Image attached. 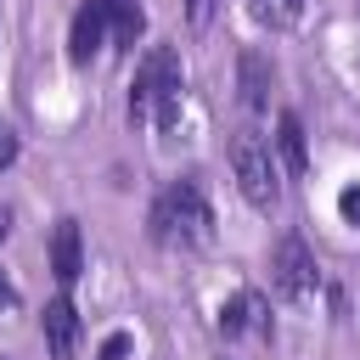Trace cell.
Listing matches in <instances>:
<instances>
[{
	"label": "cell",
	"mask_w": 360,
	"mask_h": 360,
	"mask_svg": "<svg viewBox=\"0 0 360 360\" xmlns=\"http://www.w3.org/2000/svg\"><path fill=\"white\" fill-rule=\"evenodd\" d=\"M6 231H11V208H0V236H6Z\"/></svg>",
	"instance_id": "obj_18"
},
{
	"label": "cell",
	"mask_w": 360,
	"mask_h": 360,
	"mask_svg": "<svg viewBox=\"0 0 360 360\" xmlns=\"http://www.w3.org/2000/svg\"><path fill=\"white\" fill-rule=\"evenodd\" d=\"M11 304H17V287H11V281H6V270H0V309H11Z\"/></svg>",
	"instance_id": "obj_17"
},
{
	"label": "cell",
	"mask_w": 360,
	"mask_h": 360,
	"mask_svg": "<svg viewBox=\"0 0 360 360\" xmlns=\"http://www.w3.org/2000/svg\"><path fill=\"white\" fill-rule=\"evenodd\" d=\"M11 158H17V129H11V124H0V169H6Z\"/></svg>",
	"instance_id": "obj_16"
},
{
	"label": "cell",
	"mask_w": 360,
	"mask_h": 360,
	"mask_svg": "<svg viewBox=\"0 0 360 360\" xmlns=\"http://www.w3.org/2000/svg\"><path fill=\"white\" fill-rule=\"evenodd\" d=\"M338 214H343V225L360 231V186H343V191H338Z\"/></svg>",
	"instance_id": "obj_13"
},
{
	"label": "cell",
	"mask_w": 360,
	"mask_h": 360,
	"mask_svg": "<svg viewBox=\"0 0 360 360\" xmlns=\"http://www.w3.org/2000/svg\"><path fill=\"white\" fill-rule=\"evenodd\" d=\"M124 354H129V338H124V332H112V338L101 343V360H124Z\"/></svg>",
	"instance_id": "obj_15"
},
{
	"label": "cell",
	"mask_w": 360,
	"mask_h": 360,
	"mask_svg": "<svg viewBox=\"0 0 360 360\" xmlns=\"http://www.w3.org/2000/svg\"><path fill=\"white\" fill-rule=\"evenodd\" d=\"M276 146H281V163H287V174H304V169H309V152H304V124H298V112H281V118H276Z\"/></svg>",
	"instance_id": "obj_11"
},
{
	"label": "cell",
	"mask_w": 360,
	"mask_h": 360,
	"mask_svg": "<svg viewBox=\"0 0 360 360\" xmlns=\"http://www.w3.org/2000/svg\"><path fill=\"white\" fill-rule=\"evenodd\" d=\"M298 11H304V0H259V6H253V17H259V22H276V28H292Z\"/></svg>",
	"instance_id": "obj_12"
},
{
	"label": "cell",
	"mask_w": 360,
	"mask_h": 360,
	"mask_svg": "<svg viewBox=\"0 0 360 360\" xmlns=\"http://www.w3.org/2000/svg\"><path fill=\"white\" fill-rule=\"evenodd\" d=\"M107 34L118 51H135V39L146 34V11L141 0H107Z\"/></svg>",
	"instance_id": "obj_9"
},
{
	"label": "cell",
	"mask_w": 360,
	"mask_h": 360,
	"mask_svg": "<svg viewBox=\"0 0 360 360\" xmlns=\"http://www.w3.org/2000/svg\"><path fill=\"white\" fill-rule=\"evenodd\" d=\"M79 270H84L79 219H56V231H51V276H56L62 287H73V281H79Z\"/></svg>",
	"instance_id": "obj_7"
},
{
	"label": "cell",
	"mask_w": 360,
	"mask_h": 360,
	"mask_svg": "<svg viewBox=\"0 0 360 360\" xmlns=\"http://www.w3.org/2000/svg\"><path fill=\"white\" fill-rule=\"evenodd\" d=\"M270 315H264V298L259 292H236L231 304H219V338H242V332H264Z\"/></svg>",
	"instance_id": "obj_8"
},
{
	"label": "cell",
	"mask_w": 360,
	"mask_h": 360,
	"mask_svg": "<svg viewBox=\"0 0 360 360\" xmlns=\"http://www.w3.org/2000/svg\"><path fill=\"white\" fill-rule=\"evenodd\" d=\"M112 34H107V0H84L79 11H73V28H68V56L79 62V68H90V56L107 45Z\"/></svg>",
	"instance_id": "obj_5"
},
{
	"label": "cell",
	"mask_w": 360,
	"mask_h": 360,
	"mask_svg": "<svg viewBox=\"0 0 360 360\" xmlns=\"http://www.w3.org/2000/svg\"><path fill=\"white\" fill-rule=\"evenodd\" d=\"M39 326H45V349H51V360H73V354H79V309H73L68 298H51Z\"/></svg>",
	"instance_id": "obj_6"
},
{
	"label": "cell",
	"mask_w": 360,
	"mask_h": 360,
	"mask_svg": "<svg viewBox=\"0 0 360 360\" xmlns=\"http://www.w3.org/2000/svg\"><path fill=\"white\" fill-rule=\"evenodd\" d=\"M214 11H219V0H186V22H191V28H208Z\"/></svg>",
	"instance_id": "obj_14"
},
{
	"label": "cell",
	"mask_w": 360,
	"mask_h": 360,
	"mask_svg": "<svg viewBox=\"0 0 360 360\" xmlns=\"http://www.w3.org/2000/svg\"><path fill=\"white\" fill-rule=\"evenodd\" d=\"M231 174H236V186H242V197H248L253 208H276L281 180H276L270 141H259L253 129H236V135H231Z\"/></svg>",
	"instance_id": "obj_3"
},
{
	"label": "cell",
	"mask_w": 360,
	"mask_h": 360,
	"mask_svg": "<svg viewBox=\"0 0 360 360\" xmlns=\"http://www.w3.org/2000/svg\"><path fill=\"white\" fill-rule=\"evenodd\" d=\"M180 112V56L169 45H152L135 68V84H129V124H174Z\"/></svg>",
	"instance_id": "obj_1"
},
{
	"label": "cell",
	"mask_w": 360,
	"mask_h": 360,
	"mask_svg": "<svg viewBox=\"0 0 360 360\" xmlns=\"http://www.w3.org/2000/svg\"><path fill=\"white\" fill-rule=\"evenodd\" d=\"M270 287L281 292V298H298V292H309L315 287V259H309V248H304V236H281L276 248H270Z\"/></svg>",
	"instance_id": "obj_4"
},
{
	"label": "cell",
	"mask_w": 360,
	"mask_h": 360,
	"mask_svg": "<svg viewBox=\"0 0 360 360\" xmlns=\"http://www.w3.org/2000/svg\"><path fill=\"white\" fill-rule=\"evenodd\" d=\"M236 79H242V101H248L253 112H259V107H270V62H264L259 51H242Z\"/></svg>",
	"instance_id": "obj_10"
},
{
	"label": "cell",
	"mask_w": 360,
	"mask_h": 360,
	"mask_svg": "<svg viewBox=\"0 0 360 360\" xmlns=\"http://www.w3.org/2000/svg\"><path fill=\"white\" fill-rule=\"evenodd\" d=\"M152 236L163 248H202L214 236V214L197 180H174L158 202H152Z\"/></svg>",
	"instance_id": "obj_2"
}]
</instances>
